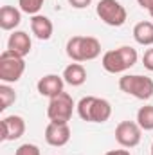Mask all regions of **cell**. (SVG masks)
<instances>
[{
	"instance_id": "obj_1",
	"label": "cell",
	"mask_w": 153,
	"mask_h": 155,
	"mask_svg": "<svg viewBox=\"0 0 153 155\" xmlns=\"http://www.w3.org/2000/svg\"><path fill=\"white\" fill-rule=\"evenodd\" d=\"M77 116L86 123H106L112 116L110 101L96 96H85L76 105Z\"/></svg>"
},
{
	"instance_id": "obj_2",
	"label": "cell",
	"mask_w": 153,
	"mask_h": 155,
	"mask_svg": "<svg viewBox=\"0 0 153 155\" xmlns=\"http://www.w3.org/2000/svg\"><path fill=\"white\" fill-rule=\"evenodd\" d=\"M137 60H139L137 51L130 45H122V47L114 49V51H106L103 54L101 65L110 74H121V72L132 69L137 63Z\"/></svg>"
},
{
	"instance_id": "obj_3",
	"label": "cell",
	"mask_w": 153,
	"mask_h": 155,
	"mask_svg": "<svg viewBox=\"0 0 153 155\" xmlns=\"http://www.w3.org/2000/svg\"><path fill=\"white\" fill-rule=\"evenodd\" d=\"M65 49L72 61H92L101 54V41L94 36H72L69 38Z\"/></svg>"
},
{
	"instance_id": "obj_4",
	"label": "cell",
	"mask_w": 153,
	"mask_h": 155,
	"mask_svg": "<svg viewBox=\"0 0 153 155\" xmlns=\"http://www.w3.org/2000/svg\"><path fill=\"white\" fill-rule=\"evenodd\" d=\"M119 88L141 101H148L153 96V79L142 74H124L119 78Z\"/></svg>"
},
{
	"instance_id": "obj_5",
	"label": "cell",
	"mask_w": 153,
	"mask_h": 155,
	"mask_svg": "<svg viewBox=\"0 0 153 155\" xmlns=\"http://www.w3.org/2000/svg\"><path fill=\"white\" fill-rule=\"evenodd\" d=\"M25 72L24 56L5 49L0 54V81L2 83H16Z\"/></svg>"
},
{
	"instance_id": "obj_6",
	"label": "cell",
	"mask_w": 153,
	"mask_h": 155,
	"mask_svg": "<svg viewBox=\"0 0 153 155\" xmlns=\"http://www.w3.org/2000/svg\"><path fill=\"white\" fill-rule=\"evenodd\" d=\"M76 108V103L69 92H61L56 97L49 99L47 117L50 123H69L72 119V112Z\"/></svg>"
},
{
	"instance_id": "obj_7",
	"label": "cell",
	"mask_w": 153,
	"mask_h": 155,
	"mask_svg": "<svg viewBox=\"0 0 153 155\" xmlns=\"http://www.w3.org/2000/svg\"><path fill=\"white\" fill-rule=\"evenodd\" d=\"M96 13L101 18V22H105L110 27H121L128 20L124 5L117 0H99L96 5Z\"/></svg>"
},
{
	"instance_id": "obj_8",
	"label": "cell",
	"mask_w": 153,
	"mask_h": 155,
	"mask_svg": "<svg viewBox=\"0 0 153 155\" xmlns=\"http://www.w3.org/2000/svg\"><path fill=\"white\" fill-rule=\"evenodd\" d=\"M142 128L137 124V121H121L115 126V141L122 148H135L141 143Z\"/></svg>"
},
{
	"instance_id": "obj_9",
	"label": "cell",
	"mask_w": 153,
	"mask_h": 155,
	"mask_svg": "<svg viewBox=\"0 0 153 155\" xmlns=\"http://www.w3.org/2000/svg\"><path fill=\"white\" fill-rule=\"evenodd\" d=\"M70 126L69 123H49L45 126V141L49 146L61 148L70 141Z\"/></svg>"
},
{
	"instance_id": "obj_10",
	"label": "cell",
	"mask_w": 153,
	"mask_h": 155,
	"mask_svg": "<svg viewBox=\"0 0 153 155\" xmlns=\"http://www.w3.org/2000/svg\"><path fill=\"white\" fill-rule=\"evenodd\" d=\"M25 134V121L22 116H5L2 119V141H16Z\"/></svg>"
},
{
	"instance_id": "obj_11",
	"label": "cell",
	"mask_w": 153,
	"mask_h": 155,
	"mask_svg": "<svg viewBox=\"0 0 153 155\" xmlns=\"http://www.w3.org/2000/svg\"><path fill=\"white\" fill-rule=\"evenodd\" d=\"M63 87H65V79H63V76H58V74H47V76L40 78L38 83H36L38 94L49 97V99L65 92Z\"/></svg>"
},
{
	"instance_id": "obj_12",
	"label": "cell",
	"mask_w": 153,
	"mask_h": 155,
	"mask_svg": "<svg viewBox=\"0 0 153 155\" xmlns=\"http://www.w3.org/2000/svg\"><path fill=\"white\" fill-rule=\"evenodd\" d=\"M31 47H33V41L25 31H13V35L7 40V49L24 56V58L31 52Z\"/></svg>"
},
{
	"instance_id": "obj_13",
	"label": "cell",
	"mask_w": 153,
	"mask_h": 155,
	"mask_svg": "<svg viewBox=\"0 0 153 155\" xmlns=\"http://www.w3.org/2000/svg\"><path fill=\"white\" fill-rule=\"evenodd\" d=\"M31 31H33V35L38 40L47 41V40H50L52 33H54V25H52L49 16L34 15V16H31Z\"/></svg>"
},
{
	"instance_id": "obj_14",
	"label": "cell",
	"mask_w": 153,
	"mask_h": 155,
	"mask_svg": "<svg viewBox=\"0 0 153 155\" xmlns=\"http://www.w3.org/2000/svg\"><path fill=\"white\" fill-rule=\"evenodd\" d=\"M22 22V11L13 5H2L0 9V27L4 31H15Z\"/></svg>"
},
{
	"instance_id": "obj_15",
	"label": "cell",
	"mask_w": 153,
	"mask_h": 155,
	"mask_svg": "<svg viewBox=\"0 0 153 155\" xmlns=\"http://www.w3.org/2000/svg\"><path fill=\"white\" fill-rule=\"evenodd\" d=\"M61 76H63L67 85H70V87H81L86 81V69L81 63L74 61V63H70V65L65 67V71H63Z\"/></svg>"
},
{
	"instance_id": "obj_16",
	"label": "cell",
	"mask_w": 153,
	"mask_h": 155,
	"mask_svg": "<svg viewBox=\"0 0 153 155\" xmlns=\"http://www.w3.org/2000/svg\"><path fill=\"white\" fill-rule=\"evenodd\" d=\"M133 40L139 45L151 47L153 45V22L144 20V22L135 24V27H133Z\"/></svg>"
},
{
	"instance_id": "obj_17",
	"label": "cell",
	"mask_w": 153,
	"mask_h": 155,
	"mask_svg": "<svg viewBox=\"0 0 153 155\" xmlns=\"http://www.w3.org/2000/svg\"><path fill=\"white\" fill-rule=\"evenodd\" d=\"M137 124L146 132L153 130V105H144L137 110Z\"/></svg>"
},
{
	"instance_id": "obj_18",
	"label": "cell",
	"mask_w": 153,
	"mask_h": 155,
	"mask_svg": "<svg viewBox=\"0 0 153 155\" xmlns=\"http://www.w3.org/2000/svg\"><path fill=\"white\" fill-rule=\"evenodd\" d=\"M16 101V92L15 88L9 87V83H2L0 85V110H7L13 103Z\"/></svg>"
},
{
	"instance_id": "obj_19",
	"label": "cell",
	"mask_w": 153,
	"mask_h": 155,
	"mask_svg": "<svg viewBox=\"0 0 153 155\" xmlns=\"http://www.w3.org/2000/svg\"><path fill=\"white\" fill-rule=\"evenodd\" d=\"M43 2L45 0H18V5H20V11L25 13V15H40V9L43 7Z\"/></svg>"
},
{
	"instance_id": "obj_20",
	"label": "cell",
	"mask_w": 153,
	"mask_h": 155,
	"mask_svg": "<svg viewBox=\"0 0 153 155\" xmlns=\"http://www.w3.org/2000/svg\"><path fill=\"white\" fill-rule=\"evenodd\" d=\"M15 155H41V152H40V148L36 144H33V143H24V144H20V146L16 148Z\"/></svg>"
},
{
	"instance_id": "obj_21",
	"label": "cell",
	"mask_w": 153,
	"mask_h": 155,
	"mask_svg": "<svg viewBox=\"0 0 153 155\" xmlns=\"http://www.w3.org/2000/svg\"><path fill=\"white\" fill-rule=\"evenodd\" d=\"M142 65H144V69H148L150 72H153V47H150V49L144 52V56H142Z\"/></svg>"
},
{
	"instance_id": "obj_22",
	"label": "cell",
	"mask_w": 153,
	"mask_h": 155,
	"mask_svg": "<svg viewBox=\"0 0 153 155\" xmlns=\"http://www.w3.org/2000/svg\"><path fill=\"white\" fill-rule=\"evenodd\" d=\"M69 4L74 7V9H85L92 4V0H69Z\"/></svg>"
},
{
	"instance_id": "obj_23",
	"label": "cell",
	"mask_w": 153,
	"mask_h": 155,
	"mask_svg": "<svg viewBox=\"0 0 153 155\" xmlns=\"http://www.w3.org/2000/svg\"><path fill=\"white\" fill-rule=\"evenodd\" d=\"M137 4H139L142 9H146V11L150 13V16L153 18V0H137Z\"/></svg>"
},
{
	"instance_id": "obj_24",
	"label": "cell",
	"mask_w": 153,
	"mask_h": 155,
	"mask_svg": "<svg viewBox=\"0 0 153 155\" xmlns=\"http://www.w3.org/2000/svg\"><path fill=\"white\" fill-rule=\"evenodd\" d=\"M105 155H132V153H130L128 148H124V150H110V152H106Z\"/></svg>"
},
{
	"instance_id": "obj_25",
	"label": "cell",
	"mask_w": 153,
	"mask_h": 155,
	"mask_svg": "<svg viewBox=\"0 0 153 155\" xmlns=\"http://www.w3.org/2000/svg\"><path fill=\"white\" fill-rule=\"evenodd\" d=\"M151 155H153V143H151Z\"/></svg>"
}]
</instances>
